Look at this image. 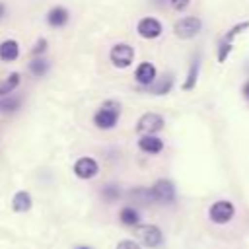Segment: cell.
I'll return each mask as SVG.
<instances>
[{"label":"cell","mask_w":249,"mask_h":249,"mask_svg":"<svg viewBox=\"0 0 249 249\" xmlns=\"http://www.w3.org/2000/svg\"><path fill=\"white\" fill-rule=\"evenodd\" d=\"M121 119V103L115 101V99H109L105 101L93 115V124L99 128V130H111L117 126Z\"/></svg>","instance_id":"6da1fadb"},{"label":"cell","mask_w":249,"mask_h":249,"mask_svg":"<svg viewBox=\"0 0 249 249\" xmlns=\"http://www.w3.org/2000/svg\"><path fill=\"white\" fill-rule=\"evenodd\" d=\"M245 29H249V19L231 25V27L224 33V37H222L220 43H218V62H226V60H228L230 53L233 51V41H235V37L241 35Z\"/></svg>","instance_id":"7a4b0ae2"},{"label":"cell","mask_w":249,"mask_h":249,"mask_svg":"<svg viewBox=\"0 0 249 249\" xmlns=\"http://www.w3.org/2000/svg\"><path fill=\"white\" fill-rule=\"evenodd\" d=\"M202 31V19L198 16H185L173 23V33L179 39H193Z\"/></svg>","instance_id":"3957f363"},{"label":"cell","mask_w":249,"mask_h":249,"mask_svg":"<svg viewBox=\"0 0 249 249\" xmlns=\"http://www.w3.org/2000/svg\"><path fill=\"white\" fill-rule=\"evenodd\" d=\"M109 60L115 68H128L134 60V49L128 43H117L109 51Z\"/></svg>","instance_id":"277c9868"},{"label":"cell","mask_w":249,"mask_h":249,"mask_svg":"<svg viewBox=\"0 0 249 249\" xmlns=\"http://www.w3.org/2000/svg\"><path fill=\"white\" fill-rule=\"evenodd\" d=\"M165 126V119L160 113H144L136 121V132L140 134H156Z\"/></svg>","instance_id":"5b68a950"},{"label":"cell","mask_w":249,"mask_h":249,"mask_svg":"<svg viewBox=\"0 0 249 249\" xmlns=\"http://www.w3.org/2000/svg\"><path fill=\"white\" fill-rule=\"evenodd\" d=\"M150 189H152L154 202L171 204V202L175 200V185H173V181H169V179H158Z\"/></svg>","instance_id":"8992f818"},{"label":"cell","mask_w":249,"mask_h":249,"mask_svg":"<svg viewBox=\"0 0 249 249\" xmlns=\"http://www.w3.org/2000/svg\"><path fill=\"white\" fill-rule=\"evenodd\" d=\"M136 237L146 247H158L163 241L161 230L158 226H154V224H142V226H138L136 228Z\"/></svg>","instance_id":"52a82bcc"},{"label":"cell","mask_w":249,"mask_h":249,"mask_svg":"<svg viewBox=\"0 0 249 249\" xmlns=\"http://www.w3.org/2000/svg\"><path fill=\"white\" fill-rule=\"evenodd\" d=\"M235 214V206L230 200H216L208 208V216L214 224H228Z\"/></svg>","instance_id":"ba28073f"},{"label":"cell","mask_w":249,"mask_h":249,"mask_svg":"<svg viewBox=\"0 0 249 249\" xmlns=\"http://www.w3.org/2000/svg\"><path fill=\"white\" fill-rule=\"evenodd\" d=\"M136 31L142 39H158L161 33H163V25L158 18H142L138 23H136Z\"/></svg>","instance_id":"9c48e42d"},{"label":"cell","mask_w":249,"mask_h":249,"mask_svg":"<svg viewBox=\"0 0 249 249\" xmlns=\"http://www.w3.org/2000/svg\"><path fill=\"white\" fill-rule=\"evenodd\" d=\"M97 171H99V163L89 156L78 158L76 163H74V173L80 179H91V177L97 175Z\"/></svg>","instance_id":"30bf717a"},{"label":"cell","mask_w":249,"mask_h":249,"mask_svg":"<svg viewBox=\"0 0 249 249\" xmlns=\"http://www.w3.org/2000/svg\"><path fill=\"white\" fill-rule=\"evenodd\" d=\"M134 80L142 86V88H148L152 86L156 80H158V70L152 62H140L134 70Z\"/></svg>","instance_id":"8fae6325"},{"label":"cell","mask_w":249,"mask_h":249,"mask_svg":"<svg viewBox=\"0 0 249 249\" xmlns=\"http://www.w3.org/2000/svg\"><path fill=\"white\" fill-rule=\"evenodd\" d=\"M70 21V12L64 8V6H53L49 12H47V23L54 29H60L64 27L66 23Z\"/></svg>","instance_id":"7c38bea8"},{"label":"cell","mask_w":249,"mask_h":249,"mask_svg":"<svg viewBox=\"0 0 249 249\" xmlns=\"http://www.w3.org/2000/svg\"><path fill=\"white\" fill-rule=\"evenodd\" d=\"M138 148L144 152V154H150V156H156L163 150V140L156 134H142L140 140H138Z\"/></svg>","instance_id":"4fadbf2b"},{"label":"cell","mask_w":249,"mask_h":249,"mask_svg":"<svg viewBox=\"0 0 249 249\" xmlns=\"http://www.w3.org/2000/svg\"><path fill=\"white\" fill-rule=\"evenodd\" d=\"M19 56V43L16 39H4L0 43V60L14 62Z\"/></svg>","instance_id":"5bb4252c"},{"label":"cell","mask_w":249,"mask_h":249,"mask_svg":"<svg viewBox=\"0 0 249 249\" xmlns=\"http://www.w3.org/2000/svg\"><path fill=\"white\" fill-rule=\"evenodd\" d=\"M198 74H200V56L196 54V56L193 58L191 66H189V72H187L185 82L181 84V89H183V91H191V89H195L196 80H198Z\"/></svg>","instance_id":"9a60e30c"},{"label":"cell","mask_w":249,"mask_h":249,"mask_svg":"<svg viewBox=\"0 0 249 249\" xmlns=\"http://www.w3.org/2000/svg\"><path fill=\"white\" fill-rule=\"evenodd\" d=\"M171 88H173V76L171 74H165V76L158 78L152 86H148L144 89L150 91V93H154V95H165V93L171 91Z\"/></svg>","instance_id":"2e32d148"},{"label":"cell","mask_w":249,"mask_h":249,"mask_svg":"<svg viewBox=\"0 0 249 249\" xmlns=\"http://www.w3.org/2000/svg\"><path fill=\"white\" fill-rule=\"evenodd\" d=\"M19 84H21V74L19 72H10L6 78L0 80V97L14 93Z\"/></svg>","instance_id":"e0dca14e"},{"label":"cell","mask_w":249,"mask_h":249,"mask_svg":"<svg viewBox=\"0 0 249 249\" xmlns=\"http://www.w3.org/2000/svg\"><path fill=\"white\" fill-rule=\"evenodd\" d=\"M27 70H29L31 76H35V78H43V76L51 70V62H49L47 58H43V56H35L33 60L27 62Z\"/></svg>","instance_id":"ac0fdd59"},{"label":"cell","mask_w":249,"mask_h":249,"mask_svg":"<svg viewBox=\"0 0 249 249\" xmlns=\"http://www.w3.org/2000/svg\"><path fill=\"white\" fill-rule=\"evenodd\" d=\"M23 105V97L21 95H2L0 97V113H16L18 109H21Z\"/></svg>","instance_id":"d6986e66"},{"label":"cell","mask_w":249,"mask_h":249,"mask_svg":"<svg viewBox=\"0 0 249 249\" xmlns=\"http://www.w3.org/2000/svg\"><path fill=\"white\" fill-rule=\"evenodd\" d=\"M119 220H121V224L128 226V228H134V226L140 224V212L134 206H123L121 212H119Z\"/></svg>","instance_id":"ffe728a7"},{"label":"cell","mask_w":249,"mask_h":249,"mask_svg":"<svg viewBox=\"0 0 249 249\" xmlns=\"http://www.w3.org/2000/svg\"><path fill=\"white\" fill-rule=\"evenodd\" d=\"M31 204H33V200H31V195L27 191H18L12 198V208L16 212H27L31 208Z\"/></svg>","instance_id":"44dd1931"},{"label":"cell","mask_w":249,"mask_h":249,"mask_svg":"<svg viewBox=\"0 0 249 249\" xmlns=\"http://www.w3.org/2000/svg\"><path fill=\"white\" fill-rule=\"evenodd\" d=\"M128 196L136 202H142V204H148V202H154V196H152V189H144V187H136L128 193Z\"/></svg>","instance_id":"7402d4cb"},{"label":"cell","mask_w":249,"mask_h":249,"mask_svg":"<svg viewBox=\"0 0 249 249\" xmlns=\"http://www.w3.org/2000/svg\"><path fill=\"white\" fill-rule=\"evenodd\" d=\"M121 189L115 185V183H111V185H105L103 189H101V196L105 198V200H109V202H115L117 198H121Z\"/></svg>","instance_id":"603a6c76"},{"label":"cell","mask_w":249,"mask_h":249,"mask_svg":"<svg viewBox=\"0 0 249 249\" xmlns=\"http://www.w3.org/2000/svg\"><path fill=\"white\" fill-rule=\"evenodd\" d=\"M47 47H49V41H47L45 37H41V39H37L35 45L31 47V54H33V56H43V54L47 53Z\"/></svg>","instance_id":"cb8c5ba5"},{"label":"cell","mask_w":249,"mask_h":249,"mask_svg":"<svg viewBox=\"0 0 249 249\" xmlns=\"http://www.w3.org/2000/svg\"><path fill=\"white\" fill-rule=\"evenodd\" d=\"M175 12H185L189 6H191V0H169L167 2Z\"/></svg>","instance_id":"d4e9b609"},{"label":"cell","mask_w":249,"mask_h":249,"mask_svg":"<svg viewBox=\"0 0 249 249\" xmlns=\"http://www.w3.org/2000/svg\"><path fill=\"white\" fill-rule=\"evenodd\" d=\"M117 249H142V247L132 239H123V241H119Z\"/></svg>","instance_id":"484cf974"},{"label":"cell","mask_w":249,"mask_h":249,"mask_svg":"<svg viewBox=\"0 0 249 249\" xmlns=\"http://www.w3.org/2000/svg\"><path fill=\"white\" fill-rule=\"evenodd\" d=\"M241 95H243V97L249 101V80H245V84L241 86Z\"/></svg>","instance_id":"4316f807"},{"label":"cell","mask_w":249,"mask_h":249,"mask_svg":"<svg viewBox=\"0 0 249 249\" xmlns=\"http://www.w3.org/2000/svg\"><path fill=\"white\" fill-rule=\"evenodd\" d=\"M4 16H6V4L0 2V19H4Z\"/></svg>","instance_id":"83f0119b"},{"label":"cell","mask_w":249,"mask_h":249,"mask_svg":"<svg viewBox=\"0 0 249 249\" xmlns=\"http://www.w3.org/2000/svg\"><path fill=\"white\" fill-rule=\"evenodd\" d=\"M154 4H163V2H169V0H152Z\"/></svg>","instance_id":"f1b7e54d"},{"label":"cell","mask_w":249,"mask_h":249,"mask_svg":"<svg viewBox=\"0 0 249 249\" xmlns=\"http://www.w3.org/2000/svg\"><path fill=\"white\" fill-rule=\"evenodd\" d=\"M78 249H89V247H86V245H82V247H78Z\"/></svg>","instance_id":"f546056e"}]
</instances>
